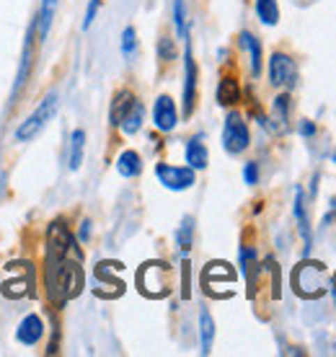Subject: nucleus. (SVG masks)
Returning <instances> with one entry per match:
<instances>
[{
	"mask_svg": "<svg viewBox=\"0 0 336 357\" xmlns=\"http://www.w3.org/2000/svg\"><path fill=\"white\" fill-rule=\"evenodd\" d=\"M116 171H119V174H122L124 178L140 176V171H142V158H140V153H135V151H124V153H119V158H116Z\"/></svg>",
	"mask_w": 336,
	"mask_h": 357,
	"instance_id": "nucleus-15",
	"label": "nucleus"
},
{
	"mask_svg": "<svg viewBox=\"0 0 336 357\" xmlns=\"http://www.w3.org/2000/svg\"><path fill=\"white\" fill-rule=\"evenodd\" d=\"M140 293L148 298H166L168 295V264L166 261H151L140 269Z\"/></svg>",
	"mask_w": 336,
	"mask_h": 357,
	"instance_id": "nucleus-6",
	"label": "nucleus"
},
{
	"mask_svg": "<svg viewBox=\"0 0 336 357\" xmlns=\"http://www.w3.org/2000/svg\"><path fill=\"white\" fill-rule=\"evenodd\" d=\"M42 334H45V324H42V319H39L36 313H29L26 319L18 324L16 340L21 342V344H26V347H34L36 342L42 340Z\"/></svg>",
	"mask_w": 336,
	"mask_h": 357,
	"instance_id": "nucleus-12",
	"label": "nucleus"
},
{
	"mask_svg": "<svg viewBox=\"0 0 336 357\" xmlns=\"http://www.w3.org/2000/svg\"><path fill=\"white\" fill-rule=\"evenodd\" d=\"M109 119H112V125L119 127L124 135H135V132H140L142 119H145V107H142V101L135 98L132 91H119L114 96V101H112Z\"/></svg>",
	"mask_w": 336,
	"mask_h": 357,
	"instance_id": "nucleus-2",
	"label": "nucleus"
},
{
	"mask_svg": "<svg viewBox=\"0 0 336 357\" xmlns=\"http://www.w3.org/2000/svg\"><path fill=\"white\" fill-rule=\"evenodd\" d=\"M292 287L303 298H319V295H323L328 287L323 264H316V261H303V264H298V269L292 272Z\"/></svg>",
	"mask_w": 336,
	"mask_h": 357,
	"instance_id": "nucleus-3",
	"label": "nucleus"
},
{
	"mask_svg": "<svg viewBox=\"0 0 336 357\" xmlns=\"http://www.w3.org/2000/svg\"><path fill=\"white\" fill-rule=\"evenodd\" d=\"M334 163H336V153H334Z\"/></svg>",
	"mask_w": 336,
	"mask_h": 357,
	"instance_id": "nucleus-32",
	"label": "nucleus"
},
{
	"mask_svg": "<svg viewBox=\"0 0 336 357\" xmlns=\"http://www.w3.org/2000/svg\"><path fill=\"white\" fill-rule=\"evenodd\" d=\"M135 52H137V31L132 26H127L122 31V54L127 60H132Z\"/></svg>",
	"mask_w": 336,
	"mask_h": 357,
	"instance_id": "nucleus-25",
	"label": "nucleus"
},
{
	"mask_svg": "<svg viewBox=\"0 0 336 357\" xmlns=\"http://www.w3.org/2000/svg\"><path fill=\"white\" fill-rule=\"evenodd\" d=\"M54 112H57V93H47L42 101H39V107L31 116H26L16 130V143H31L36 135L42 132L47 127V122H52Z\"/></svg>",
	"mask_w": 336,
	"mask_h": 357,
	"instance_id": "nucleus-4",
	"label": "nucleus"
},
{
	"mask_svg": "<svg viewBox=\"0 0 336 357\" xmlns=\"http://www.w3.org/2000/svg\"><path fill=\"white\" fill-rule=\"evenodd\" d=\"M83 153H86V132L75 130L70 135V151H68V166H70V171H78L83 166Z\"/></svg>",
	"mask_w": 336,
	"mask_h": 357,
	"instance_id": "nucleus-18",
	"label": "nucleus"
},
{
	"mask_svg": "<svg viewBox=\"0 0 336 357\" xmlns=\"http://www.w3.org/2000/svg\"><path fill=\"white\" fill-rule=\"evenodd\" d=\"M155 176L171 192H186V189L194 187L197 181V174L192 166H171V163H158L155 166Z\"/></svg>",
	"mask_w": 336,
	"mask_h": 357,
	"instance_id": "nucleus-7",
	"label": "nucleus"
},
{
	"mask_svg": "<svg viewBox=\"0 0 336 357\" xmlns=\"http://www.w3.org/2000/svg\"><path fill=\"white\" fill-rule=\"evenodd\" d=\"M54 10H57V0H42V8H39V16H36V29H39V39H42V42L49 36V29H52V21H54Z\"/></svg>",
	"mask_w": 336,
	"mask_h": 357,
	"instance_id": "nucleus-19",
	"label": "nucleus"
},
{
	"mask_svg": "<svg viewBox=\"0 0 336 357\" xmlns=\"http://www.w3.org/2000/svg\"><path fill=\"white\" fill-rule=\"evenodd\" d=\"M89 236H91V223L83 220V225H80V241H89Z\"/></svg>",
	"mask_w": 336,
	"mask_h": 357,
	"instance_id": "nucleus-30",
	"label": "nucleus"
},
{
	"mask_svg": "<svg viewBox=\"0 0 336 357\" xmlns=\"http://www.w3.org/2000/svg\"><path fill=\"white\" fill-rule=\"evenodd\" d=\"M300 135H303V137H313V135H316V125H313L310 119H303V122H300Z\"/></svg>",
	"mask_w": 336,
	"mask_h": 357,
	"instance_id": "nucleus-29",
	"label": "nucleus"
},
{
	"mask_svg": "<svg viewBox=\"0 0 336 357\" xmlns=\"http://www.w3.org/2000/svg\"><path fill=\"white\" fill-rule=\"evenodd\" d=\"M192 243H194V218H192V215H186L184 220H181V225H178V231H176V246L181 249V254H189Z\"/></svg>",
	"mask_w": 336,
	"mask_h": 357,
	"instance_id": "nucleus-22",
	"label": "nucleus"
},
{
	"mask_svg": "<svg viewBox=\"0 0 336 357\" xmlns=\"http://www.w3.org/2000/svg\"><path fill=\"white\" fill-rule=\"evenodd\" d=\"M269 81L277 89H292L298 83V65L290 54L275 52L269 57Z\"/></svg>",
	"mask_w": 336,
	"mask_h": 357,
	"instance_id": "nucleus-8",
	"label": "nucleus"
},
{
	"mask_svg": "<svg viewBox=\"0 0 336 357\" xmlns=\"http://www.w3.org/2000/svg\"><path fill=\"white\" fill-rule=\"evenodd\" d=\"M34 31H36V18H31L26 31V42H24V52H21V65H18L16 73V83H13V91H10V101H16L21 89L26 86L29 75H31V63H34Z\"/></svg>",
	"mask_w": 336,
	"mask_h": 357,
	"instance_id": "nucleus-9",
	"label": "nucleus"
},
{
	"mask_svg": "<svg viewBox=\"0 0 336 357\" xmlns=\"http://www.w3.org/2000/svg\"><path fill=\"white\" fill-rule=\"evenodd\" d=\"M197 101V63L192 57V45L186 36V52H184V116H192Z\"/></svg>",
	"mask_w": 336,
	"mask_h": 357,
	"instance_id": "nucleus-10",
	"label": "nucleus"
},
{
	"mask_svg": "<svg viewBox=\"0 0 336 357\" xmlns=\"http://www.w3.org/2000/svg\"><path fill=\"white\" fill-rule=\"evenodd\" d=\"M83 257H65L57 261H47V290L57 305H65L68 301L78 298L83 290Z\"/></svg>",
	"mask_w": 336,
	"mask_h": 357,
	"instance_id": "nucleus-1",
	"label": "nucleus"
},
{
	"mask_svg": "<svg viewBox=\"0 0 336 357\" xmlns=\"http://www.w3.org/2000/svg\"><path fill=\"white\" fill-rule=\"evenodd\" d=\"M295 218H298V231H300L303 241H305V257H308L310 241H313V236H310L308 210H305V192H303L300 187L295 189Z\"/></svg>",
	"mask_w": 336,
	"mask_h": 357,
	"instance_id": "nucleus-14",
	"label": "nucleus"
},
{
	"mask_svg": "<svg viewBox=\"0 0 336 357\" xmlns=\"http://www.w3.org/2000/svg\"><path fill=\"white\" fill-rule=\"evenodd\" d=\"M240 45L246 47L251 54V75L259 78L261 75V42L251 31H240Z\"/></svg>",
	"mask_w": 336,
	"mask_h": 357,
	"instance_id": "nucleus-16",
	"label": "nucleus"
},
{
	"mask_svg": "<svg viewBox=\"0 0 336 357\" xmlns=\"http://www.w3.org/2000/svg\"><path fill=\"white\" fill-rule=\"evenodd\" d=\"M287 116H290V96L280 93L275 98V109H272V119H275V132H284L287 130Z\"/></svg>",
	"mask_w": 336,
	"mask_h": 357,
	"instance_id": "nucleus-21",
	"label": "nucleus"
},
{
	"mask_svg": "<svg viewBox=\"0 0 336 357\" xmlns=\"http://www.w3.org/2000/svg\"><path fill=\"white\" fill-rule=\"evenodd\" d=\"M213 342H215V321L210 311L202 308L199 311V344H202V355H210L213 352Z\"/></svg>",
	"mask_w": 336,
	"mask_h": 357,
	"instance_id": "nucleus-17",
	"label": "nucleus"
},
{
	"mask_svg": "<svg viewBox=\"0 0 336 357\" xmlns=\"http://www.w3.org/2000/svg\"><path fill=\"white\" fill-rule=\"evenodd\" d=\"M257 16L261 18V24H266V26H277V21H280L277 0H257Z\"/></svg>",
	"mask_w": 336,
	"mask_h": 357,
	"instance_id": "nucleus-23",
	"label": "nucleus"
},
{
	"mask_svg": "<svg viewBox=\"0 0 336 357\" xmlns=\"http://www.w3.org/2000/svg\"><path fill=\"white\" fill-rule=\"evenodd\" d=\"M174 24H176V31L181 39L189 36V29H186V6L184 0H174Z\"/></svg>",
	"mask_w": 336,
	"mask_h": 357,
	"instance_id": "nucleus-24",
	"label": "nucleus"
},
{
	"mask_svg": "<svg viewBox=\"0 0 336 357\" xmlns=\"http://www.w3.org/2000/svg\"><path fill=\"white\" fill-rule=\"evenodd\" d=\"M243 178H246V184H251V187H254V184H259V163H246V166H243Z\"/></svg>",
	"mask_w": 336,
	"mask_h": 357,
	"instance_id": "nucleus-28",
	"label": "nucleus"
},
{
	"mask_svg": "<svg viewBox=\"0 0 336 357\" xmlns=\"http://www.w3.org/2000/svg\"><path fill=\"white\" fill-rule=\"evenodd\" d=\"M248 143H251V132H248L246 119L238 112H230L225 116V127H222V148L230 155H238V153L246 151Z\"/></svg>",
	"mask_w": 336,
	"mask_h": 357,
	"instance_id": "nucleus-5",
	"label": "nucleus"
},
{
	"mask_svg": "<svg viewBox=\"0 0 336 357\" xmlns=\"http://www.w3.org/2000/svg\"><path fill=\"white\" fill-rule=\"evenodd\" d=\"M98 6H101V0H89V8H86V16H83V29H86V31H89L91 24H93V18H96Z\"/></svg>",
	"mask_w": 336,
	"mask_h": 357,
	"instance_id": "nucleus-27",
	"label": "nucleus"
},
{
	"mask_svg": "<svg viewBox=\"0 0 336 357\" xmlns=\"http://www.w3.org/2000/svg\"><path fill=\"white\" fill-rule=\"evenodd\" d=\"M186 163H189L194 171L207 169V163H210V153H207V145H204L202 135H197V137H192V140L186 143Z\"/></svg>",
	"mask_w": 336,
	"mask_h": 357,
	"instance_id": "nucleus-13",
	"label": "nucleus"
},
{
	"mask_svg": "<svg viewBox=\"0 0 336 357\" xmlns=\"http://www.w3.org/2000/svg\"><path fill=\"white\" fill-rule=\"evenodd\" d=\"M158 54H160V60H174L176 57V50H174V42L168 39V36H163L158 42Z\"/></svg>",
	"mask_w": 336,
	"mask_h": 357,
	"instance_id": "nucleus-26",
	"label": "nucleus"
},
{
	"mask_svg": "<svg viewBox=\"0 0 336 357\" xmlns=\"http://www.w3.org/2000/svg\"><path fill=\"white\" fill-rule=\"evenodd\" d=\"M153 122H155V127H158L160 132H171V130H176L178 112H176L174 98L166 96V93L155 98V107H153Z\"/></svg>",
	"mask_w": 336,
	"mask_h": 357,
	"instance_id": "nucleus-11",
	"label": "nucleus"
},
{
	"mask_svg": "<svg viewBox=\"0 0 336 357\" xmlns=\"http://www.w3.org/2000/svg\"><path fill=\"white\" fill-rule=\"evenodd\" d=\"M238 101H240L238 81H233V78H222L220 86H217V104H222V107H233V104H238Z\"/></svg>",
	"mask_w": 336,
	"mask_h": 357,
	"instance_id": "nucleus-20",
	"label": "nucleus"
},
{
	"mask_svg": "<svg viewBox=\"0 0 336 357\" xmlns=\"http://www.w3.org/2000/svg\"><path fill=\"white\" fill-rule=\"evenodd\" d=\"M181 293H184V298H189V264H184V290H181Z\"/></svg>",
	"mask_w": 336,
	"mask_h": 357,
	"instance_id": "nucleus-31",
	"label": "nucleus"
}]
</instances>
